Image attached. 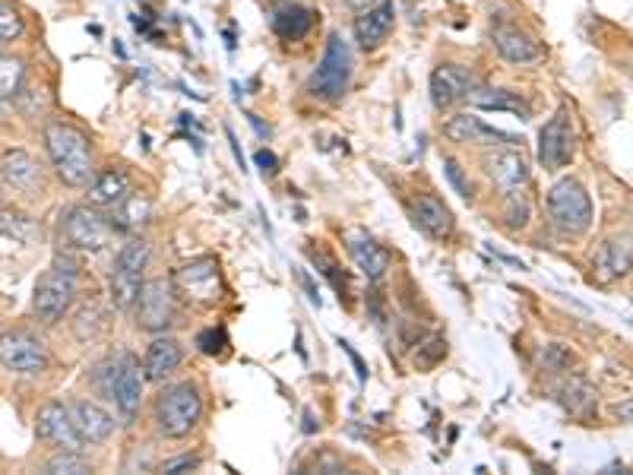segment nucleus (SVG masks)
Instances as JSON below:
<instances>
[{"instance_id": "cd10ccee", "label": "nucleus", "mask_w": 633, "mask_h": 475, "mask_svg": "<svg viewBox=\"0 0 633 475\" xmlns=\"http://www.w3.org/2000/svg\"><path fill=\"white\" fill-rule=\"evenodd\" d=\"M592 266H596V276L602 282H611V279L630 273V266H633L630 244L627 241H605L596 251V260H592Z\"/></svg>"}, {"instance_id": "c85d7f7f", "label": "nucleus", "mask_w": 633, "mask_h": 475, "mask_svg": "<svg viewBox=\"0 0 633 475\" xmlns=\"http://www.w3.org/2000/svg\"><path fill=\"white\" fill-rule=\"evenodd\" d=\"M311 26H314V10L301 7V4H289V7L276 10V16H273V32L282 38V42H301V38L311 32Z\"/></svg>"}, {"instance_id": "79ce46f5", "label": "nucleus", "mask_w": 633, "mask_h": 475, "mask_svg": "<svg viewBox=\"0 0 633 475\" xmlns=\"http://www.w3.org/2000/svg\"><path fill=\"white\" fill-rule=\"evenodd\" d=\"M339 346H342V352L345 355H349L352 358V365H355V374H358V380H361V384H364V380H368V365H364V361H361V355L352 349V342L349 339H339Z\"/></svg>"}, {"instance_id": "e433bc0d", "label": "nucleus", "mask_w": 633, "mask_h": 475, "mask_svg": "<svg viewBox=\"0 0 633 475\" xmlns=\"http://www.w3.org/2000/svg\"><path fill=\"white\" fill-rule=\"evenodd\" d=\"M539 361L548 368V371H564V368H570L573 365V358L561 349V346H545L542 352H539Z\"/></svg>"}, {"instance_id": "58836bf2", "label": "nucleus", "mask_w": 633, "mask_h": 475, "mask_svg": "<svg viewBox=\"0 0 633 475\" xmlns=\"http://www.w3.org/2000/svg\"><path fill=\"white\" fill-rule=\"evenodd\" d=\"M254 162H257L263 178H273L276 171H279V159H276V152H270V149H260L257 156H254Z\"/></svg>"}, {"instance_id": "39448f33", "label": "nucleus", "mask_w": 633, "mask_h": 475, "mask_svg": "<svg viewBox=\"0 0 633 475\" xmlns=\"http://www.w3.org/2000/svg\"><path fill=\"white\" fill-rule=\"evenodd\" d=\"M149 263V244L143 238H133L114 257V270L108 279V298L118 311H130L143 289V270Z\"/></svg>"}, {"instance_id": "dca6fc26", "label": "nucleus", "mask_w": 633, "mask_h": 475, "mask_svg": "<svg viewBox=\"0 0 633 475\" xmlns=\"http://www.w3.org/2000/svg\"><path fill=\"white\" fill-rule=\"evenodd\" d=\"M472 89H475L472 86V73L466 67H459V64H440L431 73V102L440 111L469 99Z\"/></svg>"}, {"instance_id": "a19ab883", "label": "nucleus", "mask_w": 633, "mask_h": 475, "mask_svg": "<svg viewBox=\"0 0 633 475\" xmlns=\"http://www.w3.org/2000/svg\"><path fill=\"white\" fill-rule=\"evenodd\" d=\"M510 228H523L526 222H529V206H526V200L523 203H516V197H510Z\"/></svg>"}, {"instance_id": "c9c22d12", "label": "nucleus", "mask_w": 633, "mask_h": 475, "mask_svg": "<svg viewBox=\"0 0 633 475\" xmlns=\"http://www.w3.org/2000/svg\"><path fill=\"white\" fill-rule=\"evenodd\" d=\"M444 175H447V181L453 184V190H456L459 197L472 200V184H469V178L463 175V168H459L456 159H444Z\"/></svg>"}, {"instance_id": "aec40b11", "label": "nucleus", "mask_w": 633, "mask_h": 475, "mask_svg": "<svg viewBox=\"0 0 633 475\" xmlns=\"http://www.w3.org/2000/svg\"><path fill=\"white\" fill-rule=\"evenodd\" d=\"M0 178H4L19 194H35L42 187V168L29 156L26 149H7L0 162Z\"/></svg>"}, {"instance_id": "4468645a", "label": "nucleus", "mask_w": 633, "mask_h": 475, "mask_svg": "<svg viewBox=\"0 0 633 475\" xmlns=\"http://www.w3.org/2000/svg\"><path fill=\"white\" fill-rule=\"evenodd\" d=\"M482 165H485V175L494 181V187L501 190L504 197H516L529 181V165L523 159V152H516L513 146L491 152Z\"/></svg>"}, {"instance_id": "4be33fe9", "label": "nucleus", "mask_w": 633, "mask_h": 475, "mask_svg": "<svg viewBox=\"0 0 633 475\" xmlns=\"http://www.w3.org/2000/svg\"><path fill=\"white\" fill-rule=\"evenodd\" d=\"M349 254H352V260H355V266L358 270L368 276L371 282H380L383 279V273L390 270V263H393V257H390V251L383 244H377L374 238H368V235H361V232H355L352 238H349Z\"/></svg>"}, {"instance_id": "8fccbe9b", "label": "nucleus", "mask_w": 633, "mask_h": 475, "mask_svg": "<svg viewBox=\"0 0 633 475\" xmlns=\"http://www.w3.org/2000/svg\"><path fill=\"white\" fill-rule=\"evenodd\" d=\"M225 48H228V51H235V32H232V29H225Z\"/></svg>"}, {"instance_id": "a878e982", "label": "nucleus", "mask_w": 633, "mask_h": 475, "mask_svg": "<svg viewBox=\"0 0 633 475\" xmlns=\"http://www.w3.org/2000/svg\"><path fill=\"white\" fill-rule=\"evenodd\" d=\"M152 219V203L149 197H140V194H127L118 206H114L111 213V228L114 232H124V235H137L143 232V228L149 225Z\"/></svg>"}, {"instance_id": "f257e3e1", "label": "nucleus", "mask_w": 633, "mask_h": 475, "mask_svg": "<svg viewBox=\"0 0 633 475\" xmlns=\"http://www.w3.org/2000/svg\"><path fill=\"white\" fill-rule=\"evenodd\" d=\"M45 149L54 162L57 178L70 187H86L92 175V149L83 130H76L73 124L51 121L45 127Z\"/></svg>"}, {"instance_id": "c03bdc74", "label": "nucleus", "mask_w": 633, "mask_h": 475, "mask_svg": "<svg viewBox=\"0 0 633 475\" xmlns=\"http://www.w3.org/2000/svg\"><path fill=\"white\" fill-rule=\"evenodd\" d=\"M225 137H228V143H232V152H235V162L241 165V171H247L244 168V152H241V143H238V137L232 133V127H225Z\"/></svg>"}, {"instance_id": "473e14b6", "label": "nucleus", "mask_w": 633, "mask_h": 475, "mask_svg": "<svg viewBox=\"0 0 633 475\" xmlns=\"http://www.w3.org/2000/svg\"><path fill=\"white\" fill-rule=\"evenodd\" d=\"M308 257L317 263V270L330 279V285L339 292V301L345 298V292H349V282H345V276H342V270L336 266V260L330 257V254H323V251H314V247H308Z\"/></svg>"}, {"instance_id": "f3484780", "label": "nucleus", "mask_w": 633, "mask_h": 475, "mask_svg": "<svg viewBox=\"0 0 633 475\" xmlns=\"http://www.w3.org/2000/svg\"><path fill=\"white\" fill-rule=\"evenodd\" d=\"M412 222L434 241H447L453 235V213L434 194H418L412 200Z\"/></svg>"}, {"instance_id": "f03ea898", "label": "nucleus", "mask_w": 633, "mask_h": 475, "mask_svg": "<svg viewBox=\"0 0 633 475\" xmlns=\"http://www.w3.org/2000/svg\"><path fill=\"white\" fill-rule=\"evenodd\" d=\"M203 415V396L194 384H171L156 396L152 418L165 437H187Z\"/></svg>"}, {"instance_id": "ea45409f", "label": "nucleus", "mask_w": 633, "mask_h": 475, "mask_svg": "<svg viewBox=\"0 0 633 475\" xmlns=\"http://www.w3.org/2000/svg\"><path fill=\"white\" fill-rule=\"evenodd\" d=\"M197 466H200L197 456H178V460H168V463L162 466V472L178 475V472H190V469H197Z\"/></svg>"}, {"instance_id": "4c0bfd02", "label": "nucleus", "mask_w": 633, "mask_h": 475, "mask_svg": "<svg viewBox=\"0 0 633 475\" xmlns=\"http://www.w3.org/2000/svg\"><path fill=\"white\" fill-rule=\"evenodd\" d=\"M444 355H447V342L440 339V336H434V339L428 342V346L421 349V355H418L415 361H418V368H431V365H437V361L444 358Z\"/></svg>"}, {"instance_id": "09e8293b", "label": "nucleus", "mask_w": 633, "mask_h": 475, "mask_svg": "<svg viewBox=\"0 0 633 475\" xmlns=\"http://www.w3.org/2000/svg\"><path fill=\"white\" fill-rule=\"evenodd\" d=\"M317 428H320V422H314V412H311V409H304V431L314 434Z\"/></svg>"}, {"instance_id": "1a4fd4ad", "label": "nucleus", "mask_w": 633, "mask_h": 475, "mask_svg": "<svg viewBox=\"0 0 633 475\" xmlns=\"http://www.w3.org/2000/svg\"><path fill=\"white\" fill-rule=\"evenodd\" d=\"M137 327L149 330V333H162L171 314H175V282H165V279H149L143 282L140 298H137Z\"/></svg>"}, {"instance_id": "f704fd0d", "label": "nucleus", "mask_w": 633, "mask_h": 475, "mask_svg": "<svg viewBox=\"0 0 633 475\" xmlns=\"http://www.w3.org/2000/svg\"><path fill=\"white\" fill-rule=\"evenodd\" d=\"M197 349L203 355H225L228 349V333L222 327H209V330H200L197 333Z\"/></svg>"}, {"instance_id": "7c9ffc66", "label": "nucleus", "mask_w": 633, "mask_h": 475, "mask_svg": "<svg viewBox=\"0 0 633 475\" xmlns=\"http://www.w3.org/2000/svg\"><path fill=\"white\" fill-rule=\"evenodd\" d=\"M45 472H51V475H64V472L67 475H83V472H92V466L83 460V450H61L48 460Z\"/></svg>"}, {"instance_id": "7ed1b4c3", "label": "nucleus", "mask_w": 633, "mask_h": 475, "mask_svg": "<svg viewBox=\"0 0 633 475\" xmlns=\"http://www.w3.org/2000/svg\"><path fill=\"white\" fill-rule=\"evenodd\" d=\"M352 48L349 42L333 32L330 38H326V48H323V57L317 70L311 73V95L320 102H342L345 92H349V83H352Z\"/></svg>"}, {"instance_id": "72a5a7b5", "label": "nucleus", "mask_w": 633, "mask_h": 475, "mask_svg": "<svg viewBox=\"0 0 633 475\" xmlns=\"http://www.w3.org/2000/svg\"><path fill=\"white\" fill-rule=\"evenodd\" d=\"M23 16H19V10L13 4H7V0H0V42H16L19 35H23Z\"/></svg>"}, {"instance_id": "2f4dec72", "label": "nucleus", "mask_w": 633, "mask_h": 475, "mask_svg": "<svg viewBox=\"0 0 633 475\" xmlns=\"http://www.w3.org/2000/svg\"><path fill=\"white\" fill-rule=\"evenodd\" d=\"M19 86H23V64H19L16 57L0 54V99L19 95Z\"/></svg>"}, {"instance_id": "412c9836", "label": "nucleus", "mask_w": 633, "mask_h": 475, "mask_svg": "<svg viewBox=\"0 0 633 475\" xmlns=\"http://www.w3.org/2000/svg\"><path fill=\"white\" fill-rule=\"evenodd\" d=\"M181 365V346L178 339L171 336H156L149 342V349L143 355V374L152 384H162L165 377H171Z\"/></svg>"}, {"instance_id": "a211bd4d", "label": "nucleus", "mask_w": 633, "mask_h": 475, "mask_svg": "<svg viewBox=\"0 0 633 475\" xmlns=\"http://www.w3.org/2000/svg\"><path fill=\"white\" fill-rule=\"evenodd\" d=\"M393 19H396V7L393 0H380L371 10H361V16L355 19V38L364 51H371L377 45L387 42V35L393 32Z\"/></svg>"}, {"instance_id": "49530a36", "label": "nucleus", "mask_w": 633, "mask_h": 475, "mask_svg": "<svg viewBox=\"0 0 633 475\" xmlns=\"http://www.w3.org/2000/svg\"><path fill=\"white\" fill-rule=\"evenodd\" d=\"M345 4H349L352 10H358V13H361V10H371L374 4H380V0H345Z\"/></svg>"}, {"instance_id": "393cba45", "label": "nucleus", "mask_w": 633, "mask_h": 475, "mask_svg": "<svg viewBox=\"0 0 633 475\" xmlns=\"http://www.w3.org/2000/svg\"><path fill=\"white\" fill-rule=\"evenodd\" d=\"M469 102L475 108H485V111H507L516 114V118H532V108L523 99L520 92H510V89H491V86H478L469 92Z\"/></svg>"}, {"instance_id": "37998d69", "label": "nucleus", "mask_w": 633, "mask_h": 475, "mask_svg": "<svg viewBox=\"0 0 633 475\" xmlns=\"http://www.w3.org/2000/svg\"><path fill=\"white\" fill-rule=\"evenodd\" d=\"M298 279H301V285H304V292H308V298H311V304H317V308H320V304H323V298H320V292H317V285H314V279L308 276V273H298Z\"/></svg>"}, {"instance_id": "de8ad7c7", "label": "nucleus", "mask_w": 633, "mask_h": 475, "mask_svg": "<svg viewBox=\"0 0 633 475\" xmlns=\"http://www.w3.org/2000/svg\"><path fill=\"white\" fill-rule=\"evenodd\" d=\"M247 121H251V124H254V130L260 133V137H263V140H266V137H270V127H263V121L257 118V114H247Z\"/></svg>"}, {"instance_id": "bb28decb", "label": "nucleus", "mask_w": 633, "mask_h": 475, "mask_svg": "<svg viewBox=\"0 0 633 475\" xmlns=\"http://www.w3.org/2000/svg\"><path fill=\"white\" fill-rule=\"evenodd\" d=\"M130 194V178L121 168H108L89 181V203L92 206H118Z\"/></svg>"}, {"instance_id": "2eb2a0df", "label": "nucleus", "mask_w": 633, "mask_h": 475, "mask_svg": "<svg viewBox=\"0 0 633 475\" xmlns=\"http://www.w3.org/2000/svg\"><path fill=\"white\" fill-rule=\"evenodd\" d=\"M444 133L453 143H475V146H516V143H523V140H516L513 133L488 127L482 118H475V114H453V118L444 124Z\"/></svg>"}, {"instance_id": "9d476101", "label": "nucleus", "mask_w": 633, "mask_h": 475, "mask_svg": "<svg viewBox=\"0 0 633 475\" xmlns=\"http://www.w3.org/2000/svg\"><path fill=\"white\" fill-rule=\"evenodd\" d=\"M0 365L13 374H42L48 368V352L35 336L13 330L0 336Z\"/></svg>"}, {"instance_id": "5701e85b", "label": "nucleus", "mask_w": 633, "mask_h": 475, "mask_svg": "<svg viewBox=\"0 0 633 475\" xmlns=\"http://www.w3.org/2000/svg\"><path fill=\"white\" fill-rule=\"evenodd\" d=\"M494 48L507 64H532L542 57V48L516 26H497L494 29Z\"/></svg>"}, {"instance_id": "9b49d317", "label": "nucleus", "mask_w": 633, "mask_h": 475, "mask_svg": "<svg viewBox=\"0 0 633 475\" xmlns=\"http://www.w3.org/2000/svg\"><path fill=\"white\" fill-rule=\"evenodd\" d=\"M143 368L140 361L133 358L130 352H121L118 355V371H114V390H111V399L114 406H118V412L124 415V422H133L140 412V403H143Z\"/></svg>"}, {"instance_id": "b1692460", "label": "nucleus", "mask_w": 633, "mask_h": 475, "mask_svg": "<svg viewBox=\"0 0 633 475\" xmlns=\"http://www.w3.org/2000/svg\"><path fill=\"white\" fill-rule=\"evenodd\" d=\"M558 399H561V406L573 415V418H592L596 415V406H599V393L596 387L589 384L586 377L580 374H573L567 377L561 390H558Z\"/></svg>"}, {"instance_id": "0eeeda50", "label": "nucleus", "mask_w": 633, "mask_h": 475, "mask_svg": "<svg viewBox=\"0 0 633 475\" xmlns=\"http://www.w3.org/2000/svg\"><path fill=\"white\" fill-rule=\"evenodd\" d=\"M111 222H105L92 206H73L67 209L64 225H61V238L70 251L80 254H99L105 251V244L111 241Z\"/></svg>"}, {"instance_id": "6ab92c4d", "label": "nucleus", "mask_w": 633, "mask_h": 475, "mask_svg": "<svg viewBox=\"0 0 633 475\" xmlns=\"http://www.w3.org/2000/svg\"><path fill=\"white\" fill-rule=\"evenodd\" d=\"M70 415H73V425H76V431H80L86 447L89 444H105L114 434V418L99 403L76 399V403H70Z\"/></svg>"}, {"instance_id": "c756f323", "label": "nucleus", "mask_w": 633, "mask_h": 475, "mask_svg": "<svg viewBox=\"0 0 633 475\" xmlns=\"http://www.w3.org/2000/svg\"><path fill=\"white\" fill-rule=\"evenodd\" d=\"M0 232L13 241H32L38 235V228L26 213H19V209H0Z\"/></svg>"}, {"instance_id": "f8f14e48", "label": "nucleus", "mask_w": 633, "mask_h": 475, "mask_svg": "<svg viewBox=\"0 0 633 475\" xmlns=\"http://www.w3.org/2000/svg\"><path fill=\"white\" fill-rule=\"evenodd\" d=\"M35 434L42 437V441L61 447V450H83V437L73 425V415L70 406L64 403H45L35 415Z\"/></svg>"}, {"instance_id": "ddd939ff", "label": "nucleus", "mask_w": 633, "mask_h": 475, "mask_svg": "<svg viewBox=\"0 0 633 475\" xmlns=\"http://www.w3.org/2000/svg\"><path fill=\"white\" fill-rule=\"evenodd\" d=\"M573 156V127L567 108H558V114L542 127L539 133V162L548 171H558L570 162Z\"/></svg>"}, {"instance_id": "6e6552de", "label": "nucleus", "mask_w": 633, "mask_h": 475, "mask_svg": "<svg viewBox=\"0 0 633 475\" xmlns=\"http://www.w3.org/2000/svg\"><path fill=\"white\" fill-rule=\"evenodd\" d=\"M175 289L190 298V301H200V304H213L222 295V276H219V263L213 257H200V260H190L184 266L175 270Z\"/></svg>"}, {"instance_id": "423d86ee", "label": "nucleus", "mask_w": 633, "mask_h": 475, "mask_svg": "<svg viewBox=\"0 0 633 475\" xmlns=\"http://www.w3.org/2000/svg\"><path fill=\"white\" fill-rule=\"evenodd\" d=\"M548 213L564 235H583L592 225V203L580 181L564 178L548 190Z\"/></svg>"}, {"instance_id": "a18cd8bd", "label": "nucleus", "mask_w": 633, "mask_h": 475, "mask_svg": "<svg viewBox=\"0 0 633 475\" xmlns=\"http://www.w3.org/2000/svg\"><path fill=\"white\" fill-rule=\"evenodd\" d=\"M615 415L621 418V422H633V403H621V406L615 409Z\"/></svg>"}, {"instance_id": "20e7f679", "label": "nucleus", "mask_w": 633, "mask_h": 475, "mask_svg": "<svg viewBox=\"0 0 633 475\" xmlns=\"http://www.w3.org/2000/svg\"><path fill=\"white\" fill-rule=\"evenodd\" d=\"M73 295H76V260L57 257L51 263V270L38 279V285H35L32 311H35L38 320L51 327V323H57L67 314Z\"/></svg>"}]
</instances>
